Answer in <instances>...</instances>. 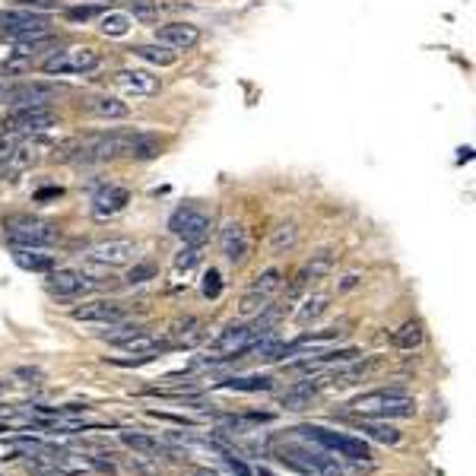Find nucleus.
I'll use <instances>...</instances> for the list:
<instances>
[{
  "label": "nucleus",
  "mask_w": 476,
  "mask_h": 476,
  "mask_svg": "<svg viewBox=\"0 0 476 476\" xmlns=\"http://www.w3.org/2000/svg\"><path fill=\"white\" fill-rule=\"evenodd\" d=\"M90 112L95 118H105V121H121L131 114V108H127V102L114 99V95H95L90 99Z\"/></svg>",
  "instance_id": "412c9836"
},
{
  "label": "nucleus",
  "mask_w": 476,
  "mask_h": 476,
  "mask_svg": "<svg viewBox=\"0 0 476 476\" xmlns=\"http://www.w3.org/2000/svg\"><path fill=\"white\" fill-rule=\"evenodd\" d=\"M248 232H244V226L238 220H229L226 226L220 229V251L222 257H226L229 264H242L244 257H248Z\"/></svg>",
  "instance_id": "4468645a"
},
{
  "label": "nucleus",
  "mask_w": 476,
  "mask_h": 476,
  "mask_svg": "<svg viewBox=\"0 0 476 476\" xmlns=\"http://www.w3.org/2000/svg\"><path fill=\"white\" fill-rule=\"evenodd\" d=\"M0 432H10V428H6V426H4V423H0Z\"/></svg>",
  "instance_id": "8fccbe9b"
},
{
  "label": "nucleus",
  "mask_w": 476,
  "mask_h": 476,
  "mask_svg": "<svg viewBox=\"0 0 476 476\" xmlns=\"http://www.w3.org/2000/svg\"><path fill=\"white\" fill-rule=\"evenodd\" d=\"M267 308H270V296H261V292H244L242 305H238V315L254 318V315H264Z\"/></svg>",
  "instance_id": "72a5a7b5"
},
{
  "label": "nucleus",
  "mask_w": 476,
  "mask_h": 476,
  "mask_svg": "<svg viewBox=\"0 0 476 476\" xmlns=\"http://www.w3.org/2000/svg\"><path fill=\"white\" fill-rule=\"evenodd\" d=\"M131 203V190L121 188V185H105L92 194V216L95 220H112L114 213Z\"/></svg>",
  "instance_id": "ddd939ff"
},
{
  "label": "nucleus",
  "mask_w": 476,
  "mask_h": 476,
  "mask_svg": "<svg viewBox=\"0 0 476 476\" xmlns=\"http://www.w3.org/2000/svg\"><path fill=\"white\" fill-rule=\"evenodd\" d=\"M134 254H137V244L127 242V238H108V242H99L90 251V261L102 264V267H121V264H131Z\"/></svg>",
  "instance_id": "f8f14e48"
},
{
  "label": "nucleus",
  "mask_w": 476,
  "mask_h": 476,
  "mask_svg": "<svg viewBox=\"0 0 476 476\" xmlns=\"http://www.w3.org/2000/svg\"><path fill=\"white\" fill-rule=\"evenodd\" d=\"M200 264V244H188V248H181V254L175 257V267L178 270H190Z\"/></svg>",
  "instance_id": "e433bc0d"
},
{
  "label": "nucleus",
  "mask_w": 476,
  "mask_h": 476,
  "mask_svg": "<svg viewBox=\"0 0 476 476\" xmlns=\"http://www.w3.org/2000/svg\"><path fill=\"white\" fill-rule=\"evenodd\" d=\"M58 124V114L51 112V105H38V108H13L10 118V131L13 134H42L48 127Z\"/></svg>",
  "instance_id": "9d476101"
},
{
  "label": "nucleus",
  "mask_w": 476,
  "mask_h": 476,
  "mask_svg": "<svg viewBox=\"0 0 476 476\" xmlns=\"http://www.w3.org/2000/svg\"><path fill=\"white\" fill-rule=\"evenodd\" d=\"M134 54H137L140 60H146V64H156V67H172L175 64V51H172V48H166V45H159V42L137 45V48H134Z\"/></svg>",
  "instance_id": "a878e982"
},
{
  "label": "nucleus",
  "mask_w": 476,
  "mask_h": 476,
  "mask_svg": "<svg viewBox=\"0 0 476 476\" xmlns=\"http://www.w3.org/2000/svg\"><path fill=\"white\" fill-rule=\"evenodd\" d=\"M333 270V257H330V251H321V254H315L308 264L302 267V274L308 276V280H321V276H328Z\"/></svg>",
  "instance_id": "f704fd0d"
},
{
  "label": "nucleus",
  "mask_w": 476,
  "mask_h": 476,
  "mask_svg": "<svg viewBox=\"0 0 476 476\" xmlns=\"http://www.w3.org/2000/svg\"><path fill=\"white\" fill-rule=\"evenodd\" d=\"M13 375H16V378H23L26 384H42V381H45V375H42V372H38V369H29V365H23V369H16V372H13Z\"/></svg>",
  "instance_id": "79ce46f5"
},
{
  "label": "nucleus",
  "mask_w": 476,
  "mask_h": 476,
  "mask_svg": "<svg viewBox=\"0 0 476 476\" xmlns=\"http://www.w3.org/2000/svg\"><path fill=\"white\" fill-rule=\"evenodd\" d=\"M356 286H359V276H356V274H350V276H343L340 289H343V292H350V289H356Z\"/></svg>",
  "instance_id": "a18cd8bd"
},
{
  "label": "nucleus",
  "mask_w": 476,
  "mask_h": 476,
  "mask_svg": "<svg viewBox=\"0 0 476 476\" xmlns=\"http://www.w3.org/2000/svg\"><path fill=\"white\" fill-rule=\"evenodd\" d=\"M105 10L108 6H102V4H77V6H67L64 19L67 23H92V19H99Z\"/></svg>",
  "instance_id": "2f4dec72"
},
{
  "label": "nucleus",
  "mask_w": 476,
  "mask_h": 476,
  "mask_svg": "<svg viewBox=\"0 0 476 476\" xmlns=\"http://www.w3.org/2000/svg\"><path fill=\"white\" fill-rule=\"evenodd\" d=\"M280 460L296 467L305 476H343V467L337 464V458H330L324 451H315V448H305V445H286L280 451Z\"/></svg>",
  "instance_id": "423d86ee"
},
{
  "label": "nucleus",
  "mask_w": 476,
  "mask_h": 476,
  "mask_svg": "<svg viewBox=\"0 0 476 476\" xmlns=\"http://www.w3.org/2000/svg\"><path fill=\"white\" fill-rule=\"evenodd\" d=\"M4 235L6 242L19 244V248H48L60 238V229L54 222L32 220V216H10L4 222Z\"/></svg>",
  "instance_id": "7ed1b4c3"
},
{
  "label": "nucleus",
  "mask_w": 476,
  "mask_h": 476,
  "mask_svg": "<svg viewBox=\"0 0 476 476\" xmlns=\"http://www.w3.org/2000/svg\"><path fill=\"white\" fill-rule=\"evenodd\" d=\"M67 86L64 83H51V80H26L16 83L10 90L0 92V102L6 108H38V105H51L58 95H64Z\"/></svg>",
  "instance_id": "20e7f679"
},
{
  "label": "nucleus",
  "mask_w": 476,
  "mask_h": 476,
  "mask_svg": "<svg viewBox=\"0 0 476 476\" xmlns=\"http://www.w3.org/2000/svg\"><path fill=\"white\" fill-rule=\"evenodd\" d=\"M423 324L419 321H406L404 328L394 333V343H397V350H416L419 343H423Z\"/></svg>",
  "instance_id": "c756f323"
},
{
  "label": "nucleus",
  "mask_w": 476,
  "mask_h": 476,
  "mask_svg": "<svg viewBox=\"0 0 476 476\" xmlns=\"http://www.w3.org/2000/svg\"><path fill=\"white\" fill-rule=\"evenodd\" d=\"M13 264L29 270V274H51L54 254H48V248H19V244H13Z\"/></svg>",
  "instance_id": "a211bd4d"
},
{
  "label": "nucleus",
  "mask_w": 476,
  "mask_h": 476,
  "mask_svg": "<svg viewBox=\"0 0 476 476\" xmlns=\"http://www.w3.org/2000/svg\"><path fill=\"white\" fill-rule=\"evenodd\" d=\"M121 350L124 352H134V356H156V352H168V350H175V343H166V340H159V337H153V333H131L127 340H121Z\"/></svg>",
  "instance_id": "6ab92c4d"
},
{
  "label": "nucleus",
  "mask_w": 476,
  "mask_h": 476,
  "mask_svg": "<svg viewBox=\"0 0 476 476\" xmlns=\"http://www.w3.org/2000/svg\"><path fill=\"white\" fill-rule=\"evenodd\" d=\"M311 397H315V391H305V387L298 384V387H292V391L283 394V397H280V406H283V410H292V413L308 410V406H311Z\"/></svg>",
  "instance_id": "473e14b6"
},
{
  "label": "nucleus",
  "mask_w": 476,
  "mask_h": 476,
  "mask_svg": "<svg viewBox=\"0 0 476 476\" xmlns=\"http://www.w3.org/2000/svg\"><path fill=\"white\" fill-rule=\"evenodd\" d=\"M261 337H267V333L257 330V324H229V328L210 343V352H213L216 359L242 356V352H248Z\"/></svg>",
  "instance_id": "1a4fd4ad"
},
{
  "label": "nucleus",
  "mask_w": 476,
  "mask_h": 476,
  "mask_svg": "<svg viewBox=\"0 0 476 476\" xmlns=\"http://www.w3.org/2000/svg\"><path fill=\"white\" fill-rule=\"evenodd\" d=\"M159 4H153V0H134L131 4V16L134 19H159Z\"/></svg>",
  "instance_id": "c9c22d12"
},
{
  "label": "nucleus",
  "mask_w": 476,
  "mask_h": 476,
  "mask_svg": "<svg viewBox=\"0 0 476 476\" xmlns=\"http://www.w3.org/2000/svg\"><path fill=\"white\" fill-rule=\"evenodd\" d=\"M124 470L134 476H159L162 467H159V460L149 458V454H131V458H124Z\"/></svg>",
  "instance_id": "c85d7f7f"
},
{
  "label": "nucleus",
  "mask_w": 476,
  "mask_h": 476,
  "mask_svg": "<svg viewBox=\"0 0 476 476\" xmlns=\"http://www.w3.org/2000/svg\"><path fill=\"white\" fill-rule=\"evenodd\" d=\"M90 464H92L99 473H105V476H114V473H118V467H114V460L108 458V454H95V458H90Z\"/></svg>",
  "instance_id": "ea45409f"
},
{
  "label": "nucleus",
  "mask_w": 476,
  "mask_h": 476,
  "mask_svg": "<svg viewBox=\"0 0 476 476\" xmlns=\"http://www.w3.org/2000/svg\"><path fill=\"white\" fill-rule=\"evenodd\" d=\"M324 311H328V296H324V292H315V296H308L296 308V321L298 324H308V321H315V318H321Z\"/></svg>",
  "instance_id": "bb28decb"
},
{
  "label": "nucleus",
  "mask_w": 476,
  "mask_h": 476,
  "mask_svg": "<svg viewBox=\"0 0 476 476\" xmlns=\"http://www.w3.org/2000/svg\"><path fill=\"white\" fill-rule=\"evenodd\" d=\"M90 4H102V6H112V4H121V0H90Z\"/></svg>",
  "instance_id": "49530a36"
},
{
  "label": "nucleus",
  "mask_w": 476,
  "mask_h": 476,
  "mask_svg": "<svg viewBox=\"0 0 476 476\" xmlns=\"http://www.w3.org/2000/svg\"><path fill=\"white\" fill-rule=\"evenodd\" d=\"M121 441H124L127 448H134V451L149 454V458H156V454H166V448H162L159 441L149 438V435H143V432H121Z\"/></svg>",
  "instance_id": "cd10ccee"
},
{
  "label": "nucleus",
  "mask_w": 476,
  "mask_h": 476,
  "mask_svg": "<svg viewBox=\"0 0 476 476\" xmlns=\"http://www.w3.org/2000/svg\"><path fill=\"white\" fill-rule=\"evenodd\" d=\"M359 432L369 435L372 441H378V445H397L404 435H400V428L394 426H384V423H375V419H362L359 423Z\"/></svg>",
  "instance_id": "393cba45"
},
{
  "label": "nucleus",
  "mask_w": 476,
  "mask_h": 476,
  "mask_svg": "<svg viewBox=\"0 0 476 476\" xmlns=\"http://www.w3.org/2000/svg\"><path fill=\"white\" fill-rule=\"evenodd\" d=\"M156 42L172 48V51H190V48L200 45V29H197L194 23H185V19H178V23H166L156 29Z\"/></svg>",
  "instance_id": "9b49d317"
},
{
  "label": "nucleus",
  "mask_w": 476,
  "mask_h": 476,
  "mask_svg": "<svg viewBox=\"0 0 476 476\" xmlns=\"http://www.w3.org/2000/svg\"><path fill=\"white\" fill-rule=\"evenodd\" d=\"M194 476H220V473H213V470H197Z\"/></svg>",
  "instance_id": "de8ad7c7"
},
{
  "label": "nucleus",
  "mask_w": 476,
  "mask_h": 476,
  "mask_svg": "<svg viewBox=\"0 0 476 476\" xmlns=\"http://www.w3.org/2000/svg\"><path fill=\"white\" fill-rule=\"evenodd\" d=\"M48 32H51V16L42 10H26V6L0 10V36L32 38V36H48Z\"/></svg>",
  "instance_id": "39448f33"
},
{
  "label": "nucleus",
  "mask_w": 476,
  "mask_h": 476,
  "mask_svg": "<svg viewBox=\"0 0 476 476\" xmlns=\"http://www.w3.org/2000/svg\"><path fill=\"white\" fill-rule=\"evenodd\" d=\"M114 83L131 95H156L159 92V77H153L149 70H134V67L114 73Z\"/></svg>",
  "instance_id": "dca6fc26"
},
{
  "label": "nucleus",
  "mask_w": 476,
  "mask_h": 476,
  "mask_svg": "<svg viewBox=\"0 0 476 476\" xmlns=\"http://www.w3.org/2000/svg\"><path fill=\"white\" fill-rule=\"evenodd\" d=\"M16 4L26 10H51V6H58V0H16Z\"/></svg>",
  "instance_id": "37998d69"
},
{
  "label": "nucleus",
  "mask_w": 476,
  "mask_h": 476,
  "mask_svg": "<svg viewBox=\"0 0 476 476\" xmlns=\"http://www.w3.org/2000/svg\"><path fill=\"white\" fill-rule=\"evenodd\" d=\"M92 283L83 274H77V270H51V276H48V289L60 298H73L80 292H86Z\"/></svg>",
  "instance_id": "f3484780"
},
{
  "label": "nucleus",
  "mask_w": 476,
  "mask_h": 476,
  "mask_svg": "<svg viewBox=\"0 0 476 476\" xmlns=\"http://www.w3.org/2000/svg\"><path fill=\"white\" fill-rule=\"evenodd\" d=\"M10 391V381H0V394H6Z\"/></svg>",
  "instance_id": "09e8293b"
},
{
  "label": "nucleus",
  "mask_w": 476,
  "mask_h": 476,
  "mask_svg": "<svg viewBox=\"0 0 476 476\" xmlns=\"http://www.w3.org/2000/svg\"><path fill=\"white\" fill-rule=\"evenodd\" d=\"M168 232L178 235L185 244H203L213 232V216L197 207H178L168 216Z\"/></svg>",
  "instance_id": "6e6552de"
},
{
  "label": "nucleus",
  "mask_w": 476,
  "mask_h": 476,
  "mask_svg": "<svg viewBox=\"0 0 476 476\" xmlns=\"http://www.w3.org/2000/svg\"><path fill=\"white\" fill-rule=\"evenodd\" d=\"M137 330H140L137 324H121V328H112V330H108L105 337L112 340V343H121V340H127V337H131V333H137Z\"/></svg>",
  "instance_id": "a19ab883"
},
{
  "label": "nucleus",
  "mask_w": 476,
  "mask_h": 476,
  "mask_svg": "<svg viewBox=\"0 0 476 476\" xmlns=\"http://www.w3.org/2000/svg\"><path fill=\"white\" fill-rule=\"evenodd\" d=\"M283 286V270L267 267L264 274H257V280L248 286V292H261V296H274L276 289Z\"/></svg>",
  "instance_id": "7c9ffc66"
},
{
  "label": "nucleus",
  "mask_w": 476,
  "mask_h": 476,
  "mask_svg": "<svg viewBox=\"0 0 476 476\" xmlns=\"http://www.w3.org/2000/svg\"><path fill=\"white\" fill-rule=\"evenodd\" d=\"M73 318L77 321H90V324H121L124 321V308L118 302H108V298H99V302H86L80 308H73Z\"/></svg>",
  "instance_id": "2eb2a0df"
},
{
  "label": "nucleus",
  "mask_w": 476,
  "mask_h": 476,
  "mask_svg": "<svg viewBox=\"0 0 476 476\" xmlns=\"http://www.w3.org/2000/svg\"><path fill=\"white\" fill-rule=\"evenodd\" d=\"M350 406L359 416H369V419H410L416 413L413 397L406 391H400V387H381V391L359 394Z\"/></svg>",
  "instance_id": "f257e3e1"
},
{
  "label": "nucleus",
  "mask_w": 476,
  "mask_h": 476,
  "mask_svg": "<svg viewBox=\"0 0 476 476\" xmlns=\"http://www.w3.org/2000/svg\"><path fill=\"white\" fill-rule=\"evenodd\" d=\"M200 292H203L207 298H220V296H222V276H220V270H210V274L203 276Z\"/></svg>",
  "instance_id": "4c0bfd02"
},
{
  "label": "nucleus",
  "mask_w": 476,
  "mask_h": 476,
  "mask_svg": "<svg viewBox=\"0 0 476 476\" xmlns=\"http://www.w3.org/2000/svg\"><path fill=\"white\" fill-rule=\"evenodd\" d=\"M99 32L108 38H121L131 32V13H121V10H105L99 16Z\"/></svg>",
  "instance_id": "4be33fe9"
},
{
  "label": "nucleus",
  "mask_w": 476,
  "mask_h": 476,
  "mask_svg": "<svg viewBox=\"0 0 476 476\" xmlns=\"http://www.w3.org/2000/svg\"><path fill=\"white\" fill-rule=\"evenodd\" d=\"M162 153V140L156 134H131V143H127V159H137V162H149Z\"/></svg>",
  "instance_id": "aec40b11"
},
{
  "label": "nucleus",
  "mask_w": 476,
  "mask_h": 476,
  "mask_svg": "<svg viewBox=\"0 0 476 476\" xmlns=\"http://www.w3.org/2000/svg\"><path fill=\"white\" fill-rule=\"evenodd\" d=\"M64 194L60 188H42V190H36V203H45V200H58V197Z\"/></svg>",
  "instance_id": "c03bdc74"
},
{
  "label": "nucleus",
  "mask_w": 476,
  "mask_h": 476,
  "mask_svg": "<svg viewBox=\"0 0 476 476\" xmlns=\"http://www.w3.org/2000/svg\"><path fill=\"white\" fill-rule=\"evenodd\" d=\"M298 244V229L296 222H280L276 229H270V251L274 254H286Z\"/></svg>",
  "instance_id": "b1692460"
},
{
  "label": "nucleus",
  "mask_w": 476,
  "mask_h": 476,
  "mask_svg": "<svg viewBox=\"0 0 476 476\" xmlns=\"http://www.w3.org/2000/svg\"><path fill=\"white\" fill-rule=\"evenodd\" d=\"M156 276V267L153 264H137V267H131V274H127V283H146V280H153Z\"/></svg>",
  "instance_id": "58836bf2"
},
{
  "label": "nucleus",
  "mask_w": 476,
  "mask_h": 476,
  "mask_svg": "<svg viewBox=\"0 0 476 476\" xmlns=\"http://www.w3.org/2000/svg\"><path fill=\"white\" fill-rule=\"evenodd\" d=\"M222 391H242V394H257V391H274V378L267 375H244V378H229L222 381Z\"/></svg>",
  "instance_id": "5701e85b"
},
{
  "label": "nucleus",
  "mask_w": 476,
  "mask_h": 476,
  "mask_svg": "<svg viewBox=\"0 0 476 476\" xmlns=\"http://www.w3.org/2000/svg\"><path fill=\"white\" fill-rule=\"evenodd\" d=\"M296 432L311 438V441H318L321 448H328V451L340 454V458H346V460L372 458L369 445H365L362 438H352V435H340V432H330V428H321V426H302V428H296Z\"/></svg>",
  "instance_id": "0eeeda50"
},
{
  "label": "nucleus",
  "mask_w": 476,
  "mask_h": 476,
  "mask_svg": "<svg viewBox=\"0 0 476 476\" xmlns=\"http://www.w3.org/2000/svg\"><path fill=\"white\" fill-rule=\"evenodd\" d=\"M102 54L92 45H73V48H60L51 51L42 60V70L48 77H67V73H92L99 70Z\"/></svg>",
  "instance_id": "f03ea898"
}]
</instances>
